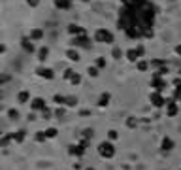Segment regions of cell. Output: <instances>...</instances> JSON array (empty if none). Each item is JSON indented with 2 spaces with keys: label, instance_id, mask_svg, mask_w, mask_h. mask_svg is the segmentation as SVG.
Masks as SVG:
<instances>
[]
</instances>
